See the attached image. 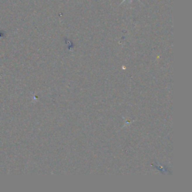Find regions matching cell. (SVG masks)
Segmentation results:
<instances>
[{"label": "cell", "instance_id": "6da1fadb", "mask_svg": "<svg viewBox=\"0 0 192 192\" xmlns=\"http://www.w3.org/2000/svg\"><path fill=\"white\" fill-rule=\"evenodd\" d=\"M125 0H123V2H125Z\"/></svg>", "mask_w": 192, "mask_h": 192}]
</instances>
